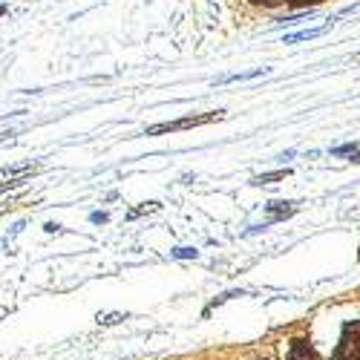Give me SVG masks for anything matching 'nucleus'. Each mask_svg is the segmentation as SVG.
Instances as JSON below:
<instances>
[{
    "label": "nucleus",
    "instance_id": "nucleus-1",
    "mask_svg": "<svg viewBox=\"0 0 360 360\" xmlns=\"http://www.w3.org/2000/svg\"><path fill=\"white\" fill-rule=\"evenodd\" d=\"M219 118H225V110L202 112V115H185V118H176V122H162V124L147 127L144 136H162V133H176V130H191V127H202V124L219 122Z\"/></svg>",
    "mask_w": 360,
    "mask_h": 360
},
{
    "label": "nucleus",
    "instance_id": "nucleus-2",
    "mask_svg": "<svg viewBox=\"0 0 360 360\" xmlns=\"http://www.w3.org/2000/svg\"><path fill=\"white\" fill-rule=\"evenodd\" d=\"M335 357L338 360H360V320L343 326V335H340V343L335 349Z\"/></svg>",
    "mask_w": 360,
    "mask_h": 360
},
{
    "label": "nucleus",
    "instance_id": "nucleus-3",
    "mask_svg": "<svg viewBox=\"0 0 360 360\" xmlns=\"http://www.w3.org/2000/svg\"><path fill=\"white\" fill-rule=\"evenodd\" d=\"M288 360H320V357H317V352L311 349V343H309V340L297 338V340H291V349H288Z\"/></svg>",
    "mask_w": 360,
    "mask_h": 360
},
{
    "label": "nucleus",
    "instance_id": "nucleus-4",
    "mask_svg": "<svg viewBox=\"0 0 360 360\" xmlns=\"http://www.w3.org/2000/svg\"><path fill=\"white\" fill-rule=\"evenodd\" d=\"M335 26V20H328V23H323V26H314V29H303V32H294V35H285V41L283 44H300V41H311V38H320V35H326L328 29Z\"/></svg>",
    "mask_w": 360,
    "mask_h": 360
},
{
    "label": "nucleus",
    "instance_id": "nucleus-5",
    "mask_svg": "<svg viewBox=\"0 0 360 360\" xmlns=\"http://www.w3.org/2000/svg\"><path fill=\"white\" fill-rule=\"evenodd\" d=\"M271 70L268 67H257V70H251V72H236V75H225V78H219V84H233V81H251V78H259V75H268Z\"/></svg>",
    "mask_w": 360,
    "mask_h": 360
},
{
    "label": "nucleus",
    "instance_id": "nucleus-6",
    "mask_svg": "<svg viewBox=\"0 0 360 360\" xmlns=\"http://www.w3.org/2000/svg\"><path fill=\"white\" fill-rule=\"evenodd\" d=\"M294 211V202H271L268 205V214H271V219H283Z\"/></svg>",
    "mask_w": 360,
    "mask_h": 360
},
{
    "label": "nucleus",
    "instance_id": "nucleus-7",
    "mask_svg": "<svg viewBox=\"0 0 360 360\" xmlns=\"http://www.w3.org/2000/svg\"><path fill=\"white\" fill-rule=\"evenodd\" d=\"M288 170H274V173H262L254 179V185H268V182H277V179H285Z\"/></svg>",
    "mask_w": 360,
    "mask_h": 360
},
{
    "label": "nucleus",
    "instance_id": "nucleus-8",
    "mask_svg": "<svg viewBox=\"0 0 360 360\" xmlns=\"http://www.w3.org/2000/svg\"><path fill=\"white\" fill-rule=\"evenodd\" d=\"M357 150H360L357 141H346L340 147H332V156H352V153H357Z\"/></svg>",
    "mask_w": 360,
    "mask_h": 360
},
{
    "label": "nucleus",
    "instance_id": "nucleus-9",
    "mask_svg": "<svg viewBox=\"0 0 360 360\" xmlns=\"http://www.w3.org/2000/svg\"><path fill=\"white\" fill-rule=\"evenodd\" d=\"M288 6H297V9H303V12H309L311 6H320L323 0H285Z\"/></svg>",
    "mask_w": 360,
    "mask_h": 360
},
{
    "label": "nucleus",
    "instance_id": "nucleus-10",
    "mask_svg": "<svg viewBox=\"0 0 360 360\" xmlns=\"http://www.w3.org/2000/svg\"><path fill=\"white\" fill-rule=\"evenodd\" d=\"M173 254H176V257H196V251H193V248H176Z\"/></svg>",
    "mask_w": 360,
    "mask_h": 360
},
{
    "label": "nucleus",
    "instance_id": "nucleus-11",
    "mask_svg": "<svg viewBox=\"0 0 360 360\" xmlns=\"http://www.w3.org/2000/svg\"><path fill=\"white\" fill-rule=\"evenodd\" d=\"M248 4H257V6H277L280 0H248Z\"/></svg>",
    "mask_w": 360,
    "mask_h": 360
},
{
    "label": "nucleus",
    "instance_id": "nucleus-12",
    "mask_svg": "<svg viewBox=\"0 0 360 360\" xmlns=\"http://www.w3.org/2000/svg\"><path fill=\"white\" fill-rule=\"evenodd\" d=\"M89 219H93V222H107V214H93Z\"/></svg>",
    "mask_w": 360,
    "mask_h": 360
},
{
    "label": "nucleus",
    "instance_id": "nucleus-13",
    "mask_svg": "<svg viewBox=\"0 0 360 360\" xmlns=\"http://www.w3.org/2000/svg\"><path fill=\"white\" fill-rule=\"evenodd\" d=\"M6 12H9V6H6V4H0V15H6Z\"/></svg>",
    "mask_w": 360,
    "mask_h": 360
},
{
    "label": "nucleus",
    "instance_id": "nucleus-14",
    "mask_svg": "<svg viewBox=\"0 0 360 360\" xmlns=\"http://www.w3.org/2000/svg\"><path fill=\"white\" fill-rule=\"evenodd\" d=\"M15 133H0V141H4V139H12Z\"/></svg>",
    "mask_w": 360,
    "mask_h": 360
}]
</instances>
